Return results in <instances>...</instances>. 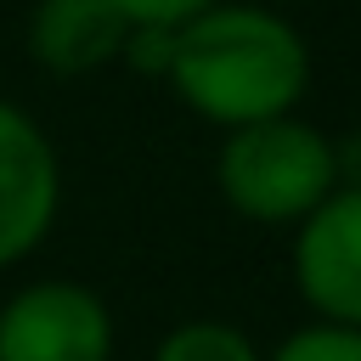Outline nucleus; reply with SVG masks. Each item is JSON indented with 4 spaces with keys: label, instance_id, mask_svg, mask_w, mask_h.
Instances as JSON below:
<instances>
[{
    "label": "nucleus",
    "instance_id": "nucleus-1",
    "mask_svg": "<svg viewBox=\"0 0 361 361\" xmlns=\"http://www.w3.org/2000/svg\"><path fill=\"white\" fill-rule=\"evenodd\" d=\"M310 45L288 11L254 0H220L175 28V56L164 85L186 113L220 135L299 113L310 90Z\"/></svg>",
    "mask_w": 361,
    "mask_h": 361
},
{
    "label": "nucleus",
    "instance_id": "nucleus-7",
    "mask_svg": "<svg viewBox=\"0 0 361 361\" xmlns=\"http://www.w3.org/2000/svg\"><path fill=\"white\" fill-rule=\"evenodd\" d=\"M147 361H265L259 338L226 316H192L175 322L169 333H158Z\"/></svg>",
    "mask_w": 361,
    "mask_h": 361
},
{
    "label": "nucleus",
    "instance_id": "nucleus-2",
    "mask_svg": "<svg viewBox=\"0 0 361 361\" xmlns=\"http://www.w3.org/2000/svg\"><path fill=\"white\" fill-rule=\"evenodd\" d=\"M214 192L237 220L293 231L316 203L338 192L333 135L299 113L231 130L214 152Z\"/></svg>",
    "mask_w": 361,
    "mask_h": 361
},
{
    "label": "nucleus",
    "instance_id": "nucleus-8",
    "mask_svg": "<svg viewBox=\"0 0 361 361\" xmlns=\"http://www.w3.org/2000/svg\"><path fill=\"white\" fill-rule=\"evenodd\" d=\"M265 361H361V327H333V322H299L282 333Z\"/></svg>",
    "mask_w": 361,
    "mask_h": 361
},
{
    "label": "nucleus",
    "instance_id": "nucleus-9",
    "mask_svg": "<svg viewBox=\"0 0 361 361\" xmlns=\"http://www.w3.org/2000/svg\"><path fill=\"white\" fill-rule=\"evenodd\" d=\"M113 6L130 17V28H180L220 0H113Z\"/></svg>",
    "mask_w": 361,
    "mask_h": 361
},
{
    "label": "nucleus",
    "instance_id": "nucleus-12",
    "mask_svg": "<svg viewBox=\"0 0 361 361\" xmlns=\"http://www.w3.org/2000/svg\"><path fill=\"white\" fill-rule=\"evenodd\" d=\"M271 6H276V11H282V6H310V0H271Z\"/></svg>",
    "mask_w": 361,
    "mask_h": 361
},
{
    "label": "nucleus",
    "instance_id": "nucleus-6",
    "mask_svg": "<svg viewBox=\"0 0 361 361\" xmlns=\"http://www.w3.org/2000/svg\"><path fill=\"white\" fill-rule=\"evenodd\" d=\"M124 39H130V17L113 0H34L23 28L28 62L56 79H79L118 62Z\"/></svg>",
    "mask_w": 361,
    "mask_h": 361
},
{
    "label": "nucleus",
    "instance_id": "nucleus-11",
    "mask_svg": "<svg viewBox=\"0 0 361 361\" xmlns=\"http://www.w3.org/2000/svg\"><path fill=\"white\" fill-rule=\"evenodd\" d=\"M333 164H338V186H361V130L333 135Z\"/></svg>",
    "mask_w": 361,
    "mask_h": 361
},
{
    "label": "nucleus",
    "instance_id": "nucleus-4",
    "mask_svg": "<svg viewBox=\"0 0 361 361\" xmlns=\"http://www.w3.org/2000/svg\"><path fill=\"white\" fill-rule=\"evenodd\" d=\"M62 214V158L45 124L0 96V271L34 259Z\"/></svg>",
    "mask_w": 361,
    "mask_h": 361
},
{
    "label": "nucleus",
    "instance_id": "nucleus-10",
    "mask_svg": "<svg viewBox=\"0 0 361 361\" xmlns=\"http://www.w3.org/2000/svg\"><path fill=\"white\" fill-rule=\"evenodd\" d=\"M169 56H175V28H130L118 62H130V68L147 73V79H164V73H169Z\"/></svg>",
    "mask_w": 361,
    "mask_h": 361
},
{
    "label": "nucleus",
    "instance_id": "nucleus-3",
    "mask_svg": "<svg viewBox=\"0 0 361 361\" xmlns=\"http://www.w3.org/2000/svg\"><path fill=\"white\" fill-rule=\"evenodd\" d=\"M118 322L79 276H39L0 299V361H113Z\"/></svg>",
    "mask_w": 361,
    "mask_h": 361
},
{
    "label": "nucleus",
    "instance_id": "nucleus-5",
    "mask_svg": "<svg viewBox=\"0 0 361 361\" xmlns=\"http://www.w3.org/2000/svg\"><path fill=\"white\" fill-rule=\"evenodd\" d=\"M288 276L310 322L361 327V186H338L293 226Z\"/></svg>",
    "mask_w": 361,
    "mask_h": 361
}]
</instances>
